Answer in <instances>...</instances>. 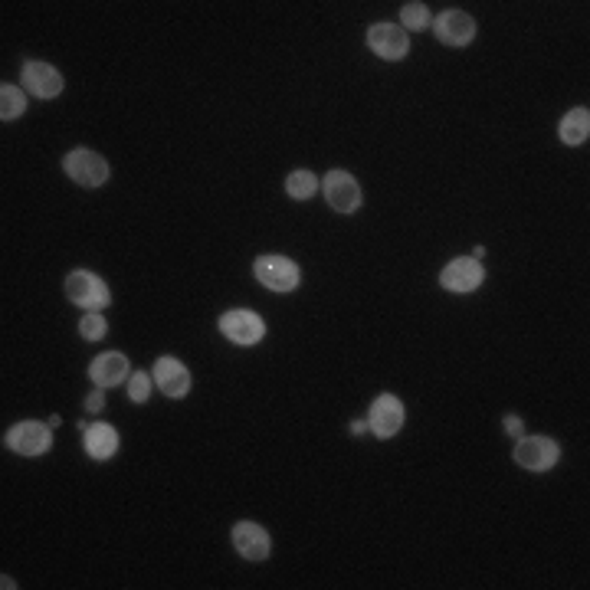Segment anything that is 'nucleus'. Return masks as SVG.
<instances>
[{
	"label": "nucleus",
	"mask_w": 590,
	"mask_h": 590,
	"mask_svg": "<svg viewBox=\"0 0 590 590\" xmlns=\"http://www.w3.org/2000/svg\"><path fill=\"white\" fill-rule=\"evenodd\" d=\"M253 273L259 279V286H266L269 292H295L302 282V269L295 259L279 256V253H266L253 263Z\"/></svg>",
	"instance_id": "obj_1"
},
{
	"label": "nucleus",
	"mask_w": 590,
	"mask_h": 590,
	"mask_svg": "<svg viewBox=\"0 0 590 590\" xmlns=\"http://www.w3.org/2000/svg\"><path fill=\"white\" fill-rule=\"evenodd\" d=\"M66 295H69V302L86 312H99L112 302L109 282L96 273H89V269H76V273L66 276Z\"/></svg>",
	"instance_id": "obj_2"
},
{
	"label": "nucleus",
	"mask_w": 590,
	"mask_h": 590,
	"mask_svg": "<svg viewBox=\"0 0 590 590\" xmlns=\"http://www.w3.org/2000/svg\"><path fill=\"white\" fill-rule=\"evenodd\" d=\"M4 446L14 450L17 456H43V453H50V446H53V430H50V423L20 420L7 430Z\"/></svg>",
	"instance_id": "obj_3"
},
{
	"label": "nucleus",
	"mask_w": 590,
	"mask_h": 590,
	"mask_svg": "<svg viewBox=\"0 0 590 590\" xmlns=\"http://www.w3.org/2000/svg\"><path fill=\"white\" fill-rule=\"evenodd\" d=\"M217 328H220L223 338L233 341V345H240V348L259 345V341L266 338V322L253 309H230V312H223Z\"/></svg>",
	"instance_id": "obj_4"
},
{
	"label": "nucleus",
	"mask_w": 590,
	"mask_h": 590,
	"mask_svg": "<svg viewBox=\"0 0 590 590\" xmlns=\"http://www.w3.org/2000/svg\"><path fill=\"white\" fill-rule=\"evenodd\" d=\"M515 463L531 472H548L558 466L561 459V446L551 440V436H518L515 443Z\"/></svg>",
	"instance_id": "obj_5"
},
{
	"label": "nucleus",
	"mask_w": 590,
	"mask_h": 590,
	"mask_svg": "<svg viewBox=\"0 0 590 590\" xmlns=\"http://www.w3.org/2000/svg\"><path fill=\"white\" fill-rule=\"evenodd\" d=\"M63 171L73 177L79 187H102L109 181V161H105L99 151H89V148H76L69 151L63 158Z\"/></svg>",
	"instance_id": "obj_6"
},
{
	"label": "nucleus",
	"mask_w": 590,
	"mask_h": 590,
	"mask_svg": "<svg viewBox=\"0 0 590 590\" xmlns=\"http://www.w3.org/2000/svg\"><path fill=\"white\" fill-rule=\"evenodd\" d=\"M482 282H486V269H482L479 259H472V256H456V259H450V263L443 266V273H440V286L446 292H453V295L476 292Z\"/></svg>",
	"instance_id": "obj_7"
},
{
	"label": "nucleus",
	"mask_w": 590,
	"mask_h": 590,
	"mask_svg": "<svg viewBox=\"0 0 590 590\" xmlns=\"http://www.w3.org/2000/svg\"><path fill=\"white\" fill-rule=\"evenodd\" d=\"M20 86L27 89L33 99H56L66 82L56 66L43 63V59H30V63H23L20 69Z\"/></svg>",
	"instance_id": "obj_8"
},
{
	"label": "nucleus",
	"mask_w": 590,
	"mask_h": 590,
	"mask_svg": "<svg viewBox=\"0 0 590 590\" xmlns=\"http://www.w3.org/2000/svg\"><path fill=\"white\" fill-rule=\"evenodd\" d=\"M404 420H407V410L400 404V397L394 394H381L371 404L368 413V430L377 436V440H391L400 430H404Z\"/></svg>",
	"instance_id": "obj_9"
},
{
	"label": "nucleus",
	"mask_w": 590,
	"mask_h": 590,
	"mask_svg": "<svg viewBox=\"0 0 590 590\" xmlns=\"http://www.w3.org/2000/svg\"><path fill=\"white\" fill-rule=\"evenodd\" d=\"M322 191L335 214H354V210L361 207V184L354 181L348 171H328L322 181Z\"/></svg>",
	"instance_id": "obj_10"
},
{
	"label": "nucleus",
	"mask_w": 590,
	"mask_h": 590,
	"mask_svg": "<svg viewBox=\"0 0 590 590\" xmlns=\"http://www.w3.org/2000/svg\"><path fill=\"white\" fill-rule=\"evenodd\" d=\"M368 46L387 63H397L410 53V37L400 23H374L368 30Z\"/></svg>",
	"instance_id": "obj_11"
},
{
	"label": "nucleus",
	"mask_w": 590,
	"mask_h": 590,
	"mask_svg": "<svg viewBox=\"0 0 590 590\" xmlns=\"http://www.w3.org/2000/svg\"><path fill=\"white\" fill-rule=\"evenodd\" d=\"M433 33L446 46H466L476 40V20L466 10H443L440 17H433Z\"/></svg>",
	"instance_id": "obj_12"
},
{
	"label": "nucleus",
	"mask_w": 590,
	"mask_h": 590,
	"mask_svg": "<svg viewBox=\"0 0 590 590\" xmlns=\"http://www.w3.org/2000/svg\"><path fill=\"white\" fill-rule=\"evenodd\" d=\"M233 548L243 554L246 561H266L273 551V538L269 531L256 522H236L233 525Z\"/></svg>",
	"instance_id": "obj_13"
},
{
	"label": "nucleus",
	"mask_w": 590,
	"mask_h": 590,
	"mask_svg": "<svg viewBox=\"0 0 590 590\" xmlns=\"http://www.w3.org/2000/svg\"><path fill=\"white\" fill-rule=\"evenodd\" d=\"M151 377H155V384L161 387L164 397L181 400V397L191 394V371H187L177 358H168V354L155 361V371H151Z\"/></svg>",
	"instance_id": "obj_14"
},
{
	"label": "nucleus",
	"mask_w": 590,
	"mask_h": 590,
	"mask_svg": "<svg viewBox=\"0 0 590 590\" xmlns=\"http://www.w3.org/2000/svg\"><path fill=\"white\" fill-rule=\"evenodd\" d=\"M82 430V446H86V453L92 459H112L118 453V446H122V436L112 427V423H79Z\"/></svg>",
	"instance_id": "obj_15"
},
{
	"label": "nucleus",
	"mask_w": 590,
	"mask_h": 590,
	"mask_svg": "<svg viewBox=\"0 0 590 590\" xmlns=\"http://www.w3.org/2000/svg\"><path fill=\"white\" fill-rule=\"evenodd\" d=\"M128 374L132 371H128V358L122 351H102L89 364V377L96 387H115V384H122Z\"/></svg>",
	"instance_id": "obj_16"
},
{
	"label": "nucleus",
	"mask_w": 590,
	"mask_h": 590,
	"mask_svg": "<svg viewBox=\"0 0 590 590\" xmlns=\"http://www.w3.org/2000/svg\"><path fill=\"white\" fill-rule=\"evenodd\" d=\"M558 135L564 145H584V141L590 138V109H571L561 118Z\"/></svg>",
	"instance_id": "obj_17"
},
{
	"label": "nucleus",
	"mask_w": 590,
	"mask_h": 590,
	"mask_svg": "<svg viewBox=\"0 0 590 590\" xmlns=\"http://www.w3.org/2000/svg\"><path fill=\"white\" fill-rule=\"evenodd\" d=\"M318 187L322 184H318V174H312V171H292L286 177V194L292 200H309L318 194Z\"/></svg>",
	"instance_id": "obj_18"
},
{
	"label": "nucleus",
	"mask_w": 590,
	"mask_h": 590,
	"mask_svg": "<svg viewBox=\"0 0 590 590\" xmlns=\"http://www.w3.org/2000/svg\"><path fill=\"white\" fill-rule=\"evenodd\" d=\"M23 112H27V96L17 86H0V118L14 122Z\"/></svg>",
	"instance_id": "obj_19"
},
{
	"label": "nucleus",
	"mask_w": 590,
	"mask_h": 590,
	"mask_svg": "<svg viewBox=\"0 0 590 590\" xmlns=\"http://www.w3.org/2000/svg\"><path fill=\"white\" fill-rule=\"evenodd\" d=\"M400 27H404V30H427V27H433L430 7L420 4V0H410V4L400 10Z\"/></svg>",
	"instance_id": "obj_20"
},
{
	"label": "nucleus",
	"mask_w": 590,
	"mask_h": 590,
	"mask_svg": "<svg viewBox=\"0 0 590 590\" xmlns=\"http://www.w3.org/2000/svg\"><path fill=\"white\" fill-rule=\"evenodd\" d=\"M151 387H155V377L138 371V374H128V397L135 400V404H145L151 397Z\"/></svg>",
	"instance_id": "obj_21"
},
{
	"label": "nucleus",
	"mask_w": 590,
	"mask_h": 590,
	"mask_svg": "<svg viewBox=\"0 0 590 590\" xmlns=\"http://www.w3.org/2000/svg\"><path fill=\"white\" fill-rule=\"evenodd\" d=\"M105 332H109V325H105V318H102L99 312H86V315H82L79 335L86 338V341H102Z\"/></svg>",
	"instance_id": "obj_22"
},
{
	"label": "nucleus",
	"mask_w": 590,
	"mask_h": 590,
	"mask_svg": "<svg viewBox=\"0 0 590 590\" xmlns=\"http://www.w3.org/2000/svg\"><path fill=\"white\" fill-rule=\"evenodd\" d=\"M105 387H96V391H92L89 397H86V410L89 413H102V407H105Z\"/></svg>",
	"instance_id": "obj_23"
},
{
	"label": "nucleus",
	"mask_w": 590,
	"mask_h": 590,
	"mask_svg": "<svg viewBox=\"0 0 590 590\" xmlns=\"http://www.w3.org/2000/svg\"><path fill=\"white\" fill-rule=\"evenodd\" d=\"M502 427H505V433H509V436H525V430H522V417H518V413H509V417L502 420Z\"/></svg>",
	"instance_id": "obj_24"
},
{
	"label": "nucleus",
	"mask_w": 590,
	"mask_h": 590,
	"mask_svg": "<svg viewBox=\"0 0 590 590\" xmlns=\"http://www.w3.org/2000/svg\"><path fill=\"white\" fill-rule=\"evenodd\" d=\"M364 430H368V423H364V420H354V423H351V433H354V436H361Z\"/></svg>",
	"instance_id": "obj_25"
},
{
	"label": "nucleus",
	"mask_w": 590,
	"mask_h": 590,
	"mask_svg": "<svg viewBox=\"0 0 590 590\" xmlns=\"http://www.w3.org/2000/svg\"><path fill=\"white\" fill-rule=\"evenodd\" d=\"M0 587H4V590H14L17 584H14V577H7V574H4V577H0Z\"/></svg>",
	"instance_id": "obj_26"
},
{
	"label": "nucleus",
	"mask_w": 590,
	"mask_h": 590,
	"mask_svg": "<svg viewBox=\"0 0 590 590\" xmlns=\"http://www.w3.org/2000/svg\"><path fill=\"white\" fill-rule=\"evenodd\" d=\"M482 256H486V246H476V250H472V259H479L482 263Z\"/></svg>",
	"instance_id": "obj_27"
}]
</instances>
